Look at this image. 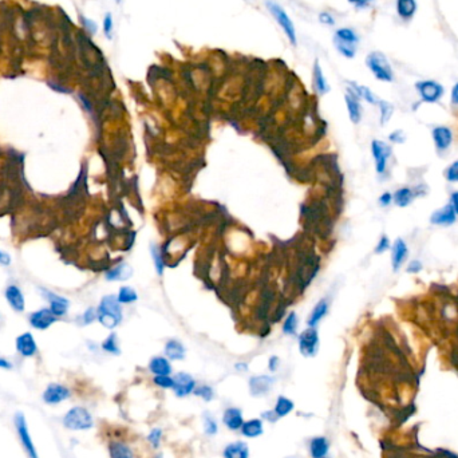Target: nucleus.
Returning <instances> with one entry per match:
<instances>
[{"label": "nucleus", "instance_id": "obj_31", "mask_svg": "<svg viewBox=\"0 0 458 458\" xmlns=\"http://www.w3.org/2000/svg\"><path fill=\"white\" fill-rule=\"evenodd\" d=\"M397 14L404 21H410L417 12V3L415 0H397Z\"/></svg>", "mask_w": 458, "mask_h": 458}, {"label": "nucleus", "instance_id": "obj_36", "mask_svg": "<svg viewBox=\"0 0 458 458\" xmlns=\"http://www.w3.org/2000/svg\"><path fill=\"white\" fill-rule=\"evenodd\" d=\"M150 253H152L153 263H154V268L157 269L158 275H162L163 269H165V262H163L162 254H161L160 247L154 243L150 244Z\"/></svg>", "mask_w": 458, "mask_h": 458}, {"label": "nucleus", "instance_id": "obj_56", "mask_svg": "<svg viewBox=\"0 0 458 458\" xmlns=\"http://www.w3.org/2000/svg\"><path fill=\"white\" fill-rule=\"evenodd\" d=\"M449 204L453 207V209H454V212L458 216V192H453L450 194V203Z\"/></svg>", "mask_w": 458, "mask_h": 458}, {"label": "nucleus", "instance_id": "obj_39", "mask_svg": "<svg viewBox=\"0 0 458 458\" xmlns=\"http://www.w3.org/2000/svg\"><path fill=\"white\" fill-rule=\"evenodd\" d=\"M204 431H205V434L207 435L217 434L218 431L217 421L214 419V417L211 414V413H205V414H204Z\"/></svg>", "mask_w": 458, "mask_h": 458}, {"label": "nucleus", "instance_id": "obj_44", "mask_svg": "<svg viewBox=\"0 0 458 458\" xmlns=\"http://www.w3.org/2000/svg\"><path fill=\"white\" fill-rule=\"evenodd\" d=\"M445 178L449 182H458V160L451 162L448 169L445 170Z\"/></svg>", "mask_w": 458, "mask_h": 458}, {"label": "nucleus", "instance_id": "obj_50", "mask_svg": "<svg viewBox=\"0 0 458 458\" xmlns=\"http://www.w3.org/2000/svg\"><path fill=\"white\" fill-rule=\"evenodd\" d=\"M319 22L322 24H326V26H334L335 24V19L329 12H320Z\"/></svg>", "mask_w": 458, "mask_h": 458}, {"label": "nucleus", "instance_id": "obj_17", "mask_svg": "<svg viewBox=\"0 0 458 458\" xmlns=\"http://www.w3.org/2000/svg\"><path fill=\"white\" fill-rule=\"evenodd\" d=\"M344 101L347 105V112L349 117L353 123H359L362 119V106H360V99L351 88L347 87L346 95H344Z\"/></svg>", "mask_w": 458, "mask_h": 458}, {"label": "nucleus", "instance_id": "obj_38", "mask_svg": "<svg viewBox=\"0 0 458 458\" xmlns=\"http://www.w3.org/2000/svg\"><path fill=\"white\" fill-rule=\"evenodd\" d=\"M378 106H379L380 113V125H386L390 121L391 116H393L394 106L387 101H379Z\"/></svg>", "mask_w": 458, "mask_h": 458}, {"label": "nucleus", "instance_id": "obj_59", "mask_svg": "<svg viewBox=\"0 0 458 458\" xmlns=\"http://www.w3.org/2000/svg\"><path fill=\"white\" fill-rule=\"evenodd\" d=\"M371 3H373V0H362V2H360V3L358 4V6H356V8H358V10H362V8H367V7H369V6H370Z\"/></svg>", "mask_w": 458, "mask_h": 458}, {"label": "nucleus", "instance_id": "obj_33", "mask_svg": "<svg viewBox=\"0 0 458 458\" xmlns=\"http://www.w3.org/2000/svg\"><path fill=\"white\" fill-rule=\"evenodd\" d=\"M110 458H134L132 448L123 442L114 441L109 446Z\"/></svg>", "mask_w": 458, "mask_h": 458}, {"label": "nucleus", "instance_id": "obj_60", "mask_svg": "<svg viewBox=\"0 0 458 458\" xmlns=\"http://www.w3.org/2000/svg\"><path fill=\"white\" fill-rule=\"evenodd\" d=\"M236 370L237 371H247L248 370V366H247V363H243V362H241V363H236Z\"/></svg>", "mask_w": 458, "mask_h": 458}, {"label": "nucleus", "instance_id": "obj_37", "mask_svg": "<svg viewBox=\"0 0 458 458\" xmlns=\"http://www.w3.org/2000/svg\"><path fill=\"white\" fill-rule=\"evenodd\" d=\"M298 315L296 313L288 314V316L285 318L284 323H283V333L285 335H295L296 331H298Z\"/></svg>", "mask_w": 458, "mask_h": 458}, {"label": "nucleus", "instance_id": "obj_6", "mask_svg": "<svg viewBox=\"0 0 458 458\" xmlns=\"http://www.w3.org/2000/svg\"><path fill=\"white\" fill-rule=\"evenodd\" d=\"M319 333L315 327H308L299 335V351L305 358H314L319 351Z\"/></svg>", "mask_w": 458, "mask_h": 458}, {"label": "nucleus", "instance_id": "obj_43", "mask_svg": "<svg viewBox=\"0 0 458 458\" xmlns=\"http://www.w3.org/2000/svg\"><path fill=\"white\" fill-rule=\"evenodd\" d=\"M153 382H154L156 386H158L160 389H165V390L173 389L174 384L173 378L170 377V375H157V377H154Z\"/></svg>", "mask_w": 458, "mask_h": 458}, {"label": "nucleus", "instance_id": "obj_42", "mask_svg": "<svg viewBox=\"0 0 458 458\" xmlns=\"http://www.w3.org/2000/svg\"><path fill=\"white\" fill-rule=\"evenodd\" d=\"M162 433H163L162 429L154 428V429H152L149 434H148L146 439H148V442L152 445L153 449L160 448L161 442H162Z\"/></svg>", "mask_w": 458, "mask_h": 458}, {"label": "nucleus", "instance_id": "obj_20", "mask_svg": "<svg viewBox=\"0 0 458 458\" xmlns=\"http://www.w3.org/2000/svg\"><path fill=\"white\" fill-rule=\"evenodd\" d=\"M16 350L17 353L21 355L26 356V358H30V356H34L36 353L38 346L36 342H35L34 336L31 333H24L22 335H19L16 338Z\"/></svg>", "mask_w": 458, "mask_h": 458}, {"label": "nucleus", "instance_id": "obj_40", "mask_svg": "<svg viewBox=\"0 0 458 458\" xmlns=\"http://www.w3.org/2000/svg\"><path fill=\"white\" fill-rule=\"evenodd\" d=\"M102 349L105 350L106 353H110V354H114V355H118L121 351H119V346H118V339H117V335L116 334H112L103 340L102 343Z\"/></svg>", "mask_w": 458, "mask_h": 458}, {"label": "nucleus", "instance_id": "obj_30", "mask_svg": "<svg viewBox=\"0 0 458 458\" xmlns=\"http://www.w3.org/2000/svg\"><path fill=\"white\" fill-rule=\"evenodd\" d=\"M163 351H165V356L169 360H182L185 358V354H187V350H185L182 343L177 339L168 340Z\"/></svg>", "mask_w": 458, "mask_h": 458}, {"label": "nucleus", "instance_id": "obj_24", "mask_svg": "<svg viewBox=\"0 0 458 458\" xmlns=\"http://www.w3.org/2000/svg\"><path fill=\"white\" fill-rule=\"evenodd\" d=\"M149 371L157 375H170L172 374V364L167 356H154L149 362Z\"/></svg>", "mask_w": 458, "mask_h": 458}, {"label": "nucleus", "instance_id": "obj_12", "mask_svg": "<svg viewBox=\"0 0 458 458\" xmlns=\"http://www.w3.org/2000/svg\"><path fill=\"white\" fill-rule=\"evenodd\" d=\"M70 395H71V393L66 386L59 383H51L46 387L42 398L47 405H58L63 400L68 399Z\"/></svg>", "mask_w": 458, "mask_h": 458}, {"label": "nucleus", "instance_id": "obj_26", "mask_svg": "<svg viewBox=\"0 0 458 458\" xmlns=\"http://www.w3.org/2000/svg\"><path fill=\"white\" fill-rule=\"evenodd\" d=\"M415 197L417 194H415L414 188L404 187L395 190V193L393 194V203L399 208H406L414 201Z\"/></svg>", "mask_w": 458, "mask_h": 458}, {"label": "nucleus", "instance_id": "obj_48", "mask_svg": "<svg viewBox=\"0 0 458 458\" xmlns=\"http://www.w3.org/2000/svg\"><path fill=\"white\" fill-rule=\"evenodd\" d=\"M422 268H424V265L419 260H411L406 267V271L409 273H418V272H421Z\"/></svg>", "mask_w": 458, "mask_h": 458}, {"label": "nucleus", "instance_id": "obj_46", "mask_svg": "<svg viewBox=\"0 0 458 458\" xmlns=\"http://www.w3.org/2000/svg\"><path fill=\"white\" fill-rule=\"evenodd\" d=\"M390 248H391L390 239L387 237L386 234H383V236H380V239L378 240V244H377V247H375V253L377 254L383 253V252L389 251Z\"/></svg>", "mask_w": 458, "mask_h": 458}, {"label": "nucleus", "instance_id": "obj_29", "mask_svg": "<svg viewBox=\"0 0 458 458\" xmlns=\"http://www.w3.org/2000/svg\"><path fill=\"white\" fill-rule=\"evenodd\" d=\"M328 307L329 304L327 299H322V300H319V302L316 303L315 307H314L313 311H311V314H309L308 320H307L308 327L318 326L320 320H322L323 318L327 315V313H328Z\"/></svg>", "mask_w": 458, "mask_h": 458}, {"label": "nucleus", "instance_id": "obj_3", "mask_svg": "<svg viewBox=\"0 0 458 458\" xmlns=\"http://www.w3.org/2000/svg\"><path fill=\"white\" fill-rule=\"evenodd\" d=\"M366 66L369 67L373 75L378 81L382 82H393L394 81V71L391 67L389 59L384 57L382 52L373 51L367 55Z\"/></svg>", "mask_w": 458, "mask_h": 458}, {"label": "nucleus", "instance_id": "obj_52", "mask_svg": "<svg viewBox=\"0 0 458 458\" xmlns=\"http://www.w3.org/2000/svg\"><path fill=\"white\" fill-rule=\"evenodd\" d=\"M82 23H83L85 28L88 31V32H90V34H97V30H98V27H97V24H95L91 19L82 17Z\"/></svg>", "mask_w": 458, "mask_h": 458}, {"label": "nucleus", "instance_id": "obj_41", "mask_svg": "<svg viewBox=\"0 0 458 458\" xmlns=\"http://www.w3.org/2000/svg\"><path fill=\"white\" fill-rule=\"evenodd\" d=\"M193 394L197 395V397L203 398L205 402H211L214 398L213 389L211 386H208V384H198V386H196Z\"/></svg>", "mask_w": 458, "mask_h": 458}, {"label": "nucleus", "instance_id": "obj_35", "mask_svg": "<svg viewBox=\"0 0 458 458\" xmlns=\"http://www.w3.org/2000/svg\"><path fill=\"white\" fill-rule=\"evenodd\" d=\"M117 299H118V302L121 304H130V303L136 302L137 299H138V295H137V291L132 287H121L118 291V295H117Z\"/></svg>", "mask_w": 458, "mask_h": 458}, {"label": "nucleus", "instance_id": "obj_34", "mask_svg": "<svg viewBox=\"0 0 458 458\" xmlns=\"http://www.w3.org/2000/svg\"><path fill=\"white\" fill-rule=\"evenodd\" d=\"M294 407H295V404H294V402H292L289 398L280 395V397L276 399V404H275V407H273V410H275L276 414L279 415V418H283V417H285V415H288L289 413L294 410Z\"/></svg>", "mask_w": 458, "mask_h": 458}, {"label": "nucleus", "instance_id": "obj_32", "mask_svg": "<svg viewBox=\"0 0 458 458\" xmlns=\"http://www.w3.org/2000/svg\"><path fill=\"white\" fill-rule=\"evenodd\" d=\"M347 87L351 88V90L359 97V99H364V101L371 103V105H378V103H379L380 99L371 91L370 88L366 87V86L358 85L355 82H349V86H347Z\"/></svg>", "mask_w": 458, "mask_h": 458}, {"label": "nucleus", "instance_id": "obj_13", "mask_svg": "<svg viewBox=\"0 0 458 458\" xmlns=\"http://www.w3.org/2000/svg\"><path fill=\"white\" fill-rule=\"evenodd\" d=\"M455 221H457V213H455L450 204L444 205L442 208L433 212V214L430 216L431 224L438 225V227H450V225L454 224Z\"/></svg>", "mask_w": 458, "mask_h": 458}, {"label": "nucleus", "instance_id": "obj_51", "mask_svg": "<svg viewBox=\"0 0 458 458\" xmlns=\"http://www.w3.org/2000/svg\"><path fill=\"white\" fill-rule=\"evenodd\" d=\"M95 319H98V314H97V309H95V308H88L87 311H86V313H85V315H83V322H85L86 324H88V323L94 322Z\"/></svg>", "mask_w": 458, "mask_h": 458}, {"label": "nucleus", "instance_id": "obj_18", "mask_svg": "<svg viewBox=\"0 0 458 458\" xmlns=\"http://www.w3.org/2000/svg\"><path fill=\"white\" fill-rule=\"evenodd\" d=\"M223 424L225 428L229 429L231 431L240 430L243 424H244V415L243 410L239 407H228L225 409L224 414H223Z\"/></svg>", "mask_w": 458, "mask_h": 458}, {"label": "nucleus", "instance_id": "obj_53", "mask_svg": "<svg viewBox=\"0 0 458 458\" xmlns=\"http://www.w3.org/2000/svg\"><path fill=\"white\" fill-rule=\"evenodd\" d=\"M393 203V194L390 192H384V193L380 194L379 197V205L380 207H389L390 204Z\"/></svg>", "mask_w": 458, "mask_h": 458}, {"label": "nucleus", "instance_id": "obj_4", "mask_svg": "<svg viewBox=\"0 0 458 458\" xmlns=\"http://www.w3.org/2000/svg\"><path fill=\"white\" fill-rule=\"evenodd\" d=\"M265 6H267V10L269 11V14L275 17V21L278 22V24L282 27V30L284 31L285 36L288 38L289 43L296 46L298 44V38H296V30L295 24L291 21L289 15L287 14V11L280 6L279 3L273 2V0H267L265 2Z\"/></svg>", "mask_w": 458, "mask_h": 458}, {"label": "nucleus", "instance_id": "obj_19", "mask_svg": "<svg viewBox=\"0 0 458 458\" xmlns=\"http://www.w3.org/2000/svg\"><path fill=\"white\" fill-rule=\"evenodd\" d=\"M43 292H44L43 296L47 299L48 303H50V309L54 313V315L57 316V318L66 315L68 307H70V302H68L67 299L63 298V296L57 295L54 292L46 291V289H43Z\"/></svg>", "mask_w": 458, "mask_h": 458}, {"label": "nucleus", "instance_id": "obj_23", "mask_svg": "<svg viewBox=\"0 0 458 458\" xmlns=\"http://www.w3.org/2000/svg\"><path fill=\"white\" fill-rule=\"evenodd\" d=\"M309 454L313 458H323L327 457V453L329 450V442L326 437L318 435L314 437L308 445Z\"/></svg>", "mask_w": 458, "mask_h": 458}, {"label": "nucleus", "instance_id": "obj_14", "mask_svg": "<svg viewBox=\"0 0 458 458\" xmlns=\"http://www.w3.org/2000/svg\"><path fill=\"white\" fill-rule=\"evenodd\" d=\"M409 256V248L405 243L404 239H397L391 245V267L394 272H398L404 264L406 263V259Z\"/></svg>", "mask_w": 458, "mask_h": 458}, {"label": "nucleus", "instance_id": "obj_62", "mask_svg": "<svg viewBox=\"0 0 458 458\" xmlns=\"http://www.w3.org/2000/svg\"><path fill=\"white\" fill-rule=\"evenodd\" d=\"M323 458H328V457H323Z\"/></svg>", "mask_w": 458, "mask_h": 458}, {"label": "nucleus", "instance_id": "obj_9", "mask_svg": "<svg viewBox=\"0 0 458 458\" xmlns=\"http://www.w3.org/2000/svg\"><path fill=\"white\" fill-rule=\"evenodd\" d=\"M371 153H373L374 161H375V170L378 174H383L387 169V162L391 157L390 145L384 143L383 141L374 139L371 142Z\"/></svg>", "mask_w": 458, "mask_h": 458}, {"label": "nucleus", "instance_id": "obj_22", "mask_svg": "<svg viewBox=\"0 0 458 458\" xmlns=\"http://www.w3.org/2000/svg\"><path fill=\"white\" fill-rule=\"evenodd\" d=\"M224 458H249V446L244 441H234L228 444L223 450Z\"/></svg>", "mask_w": 458, "mask_h": 458}, {"label": "nucleus", "instance_id": "obj_55", "mask_svg": "<svg viewBox=\"0 0 458 458\" xmlns=\"http://www.w3.org/2000/svg\"><path fill=\"white\" fill-rule=\"evenodd\" d=\"M10 264H11V256L7 253V252H4L0 249V265L7 267V265Z\"/></svg>", "mask_w": 458, "mask_h": 458}, {"label": "nucleus", "instance_id": "obj_1", "mask_svg": "<svg viewBox=\"0 0 458 458\" xmlns=\"http://www.w3.org/2000/svg\"><path fill=\"white\" fill-rule=\"evenodd\" d=\"M98 320L102 326L113 329L122 322V308L117 296L107 295L102 299L97 309Z\"/></svg>", "mask_w": 458, "mask_h": 458}, {"label": "nucleus", "instance_id": "obj_10", "mask_svg": "<svg viewBox=\"0 0 458 458\" xmlns=\"http://www.w3.org/2000/svg\"><path fill=\"white\" fill-rule=\"evenodd\" d=\"M174 384L172 390L174 391L176 397L178 398H185L190 394H193L194 389H196L197 383L194 378L188 373H177L173 378Z\"/></svg>", "mask_w": 458, "mask_h": 458}, {"label": "nucleus", "instance_id": "obj_15", "mask_svg": "<svg viewBox=\"0 0 458 458\" xmlns=\"http://www.w3.org/2000/svg\"><path fill=\"white\" fill-rule=\"evenodd\" d=\"M431 137L434 141L435 149L441 153L448 150L453 142V133L448 126H435L431 132Z\"/></svg>", "mask_w": 458, "mask_h": 458}, {"label": "nucleus", "instance_id": "obj_49", "mask_svg": "<svg viewBox=\"0 0 458 458\" xmlns=\"http://www.w3.org/2000/svg\"><path fill=\"white\" fill-rule=\"evenodd\" d=\"M262 419H265V421L271 422V424H275V422H278L280 418H279V415L276 414L275 410H265L262 413Z\"/></svg>", "mask_w": 458, "mask_h": 458}, {"label": "nucleus", "instance_id": "obj_58", "mask_svg": "<svg viewBox=\"0 0 458 458\" xmlns=\"http://www.w3.org/2000/svg\"><path fill=\"white\" fill-rule=\"evenodd\" d=\"M0 369H4V370H11L12 369V363L10 360L4 359V358H0Z\"/></svg>", "mask_w": 458, "mask_h": 458}, {"label": "nucleus", "instance_id": "obj_11", "mask_svg": "<svg viewBox=\"0 0 458 458\" xmlns=\"http://www.w3.org/2000/svg\"><path fill=\"white\" fill-rule=\"evenodd\" d=\"M275 382L271 375H254L249 379V393L252 397H264L272 390Z\"/></svg>", "mask_w": 458, "mask_h": 458}, {"label": "nucleus", "instance_id": "obj_25", "mask_svg": "<svg viewBox=\"0 0 458 458\" xmlns=\"http://www.w3.org/2000/svg\"><path fill=\"white\" fill-rule=\"evenodd\" d=\"M133 276V268L130 267L127 263H122V264H118L117 267L112 268L110 271L106 272V280L109 282H123V280H127Z\"/></svg>", "mask_w": 458, "mask_h": 458}, {"label": "nucleus", "instance_id": "obj_7", "mask_svg": "<svg viewBox=\"0 0 458 458\" xmlns=\"http://www.w3.org/2000/svg\"><path fill=\"white\" fill-rule=\"evenodd\" d=\"M415 88H417L418 94L421 97V99L426 103H435L439 99L444 97L445 88L441 83H438L435 81H419L415 83Z\"/></svg>", "mask_w": 458, "mask_h": 458}, {"label": "nucleus", "instance_id": "obj_45", "mask_svg": "<svg viewBox=\"0 0 458 458\" xmlns=\"http://www.w3.org/2000/svg\"><path fill=\"white\" fill-rule=\"evenodd\" d=\"M113 28H114V23H113V15L110 12L105 15L103 17V32H105V36L107 39H112L113 38Z\"/></svg>", "mask_w": 458, "mask_h": 458}, {"label": "nucleus", "instance_id": "obj_21", "mask_svg": "<svg viewBox=\"0 0 458 458\" xmlns=\"http://www.w3.org/2000/svg\"><path fill=\"white\" fill-rule=\"evenodd\" d=\"M6 299H7L8 304L15 309L16 313H23L24 307H26V300H24L23 292L19 287L11 284L6 288Z\"/></svg>", "mask_w": 458, "mask_h": 458}, {"label": "nucleus", "instance_id": "obj_57", "mask_svg": "<svg viewBox=\"0 0 458 458\" xmlns=\"http://www.w3.org/2000/svg\"><path fill=\"white\" fill-rule=\"evenodd\" d=\"M450 99H451V103H453V105L458 106V83H455V85L453 86V88H451Z\"/></svg>", "mask_w": 458, "mask_h": 458}, {"label": "nucleus", "instance_id": "obj_28", "mask_svg": "<svg viewBox=\"0 0 458 458\" xmlns=\"http://www.w3.org/2000/svg\"><path fill=\"white\" fill-rule=\"evenodd\" d=\"M241 434L247 438H258L260 435H263L264 433V425H263V419H259V418H253V419H249V421H244L243 426L240 429Z\"/></svg>", "mask_w": 458, "mask_h": 458}, {"label": "nucleus", "instance_id": "obj_27", "mask_svg": "<svg viewBox=\"0 0 458 458\" xmlns=\"http://www.w3.org/2000/svg\"><path fill=\"white\" fill-rule=\"evenodd\" d=\"M313 83L315 91L319 95H324L329 91L328 82H327L326 77L323 74V70L320 67L319 61H315V65H314V72H313Z\"/></svg>", "mask_w": 458, "mask_h": 458}, {"label": "nucleus", "instance_id": "obj_16", "mask_svg": "<svg viewBox=\"0 0 458 458\" xmlns=\"http://www.w3.org/2000/svg\"><path fill=\"white\" fill-rule=\"evenodd\" d=\"M55 322H57V316L50 308L38 309L30 315L31 326L36 329H47Z\"/></svg>", "mask_w": 458, "mask_h": 458}, {"label": "nucleus", "instance_id": "obj_8", "mask_svg": "<svg viewBox=\"0 0 458 458\" xmlns=\"http://www.w3.org/2000/svg\"><path fill=\"white\" fill-rule=\"evenodd\" d=\"M15 428H16L17 435H19V439H21L22 446H23V449L26 450V453H27L28 457L39 458L36 449H35L34 442H32V439H31L27 422H26V418H24L23 413H16V415H15Z\"/></svg>", "mask_w": 458, "mask_h": 458}, {"label": "nucleus", "instance_id": "obj_5", "mask_svg": "<svg viewBox=\"0 0 458 458\" xmlns=\"http://www.w3.org/2000/svg\"><path fill=\"white\" fill-rule=\"evenodd\" d=\"M63 425L68 430H88L94 426V419L87 409L75 406L66 413V415L63 417Z\"/></svg>", "mask_w": 458, "mask_h": 458}, {"label": "nucleus", "instance_id": "obj_61", "mask_svg": "<svg viewBox=\"0 0 458 458\" xmlns=\"http://www.w3.org/2000/svg\"><path fill=\"white\" fill-rule=\"evenodd\" d=\"M360 2H362V0H349V3H351V4H354V6H358V4L360 3Z\"/></svg>", "mask_w": 458, "mask_h": 458}, {"label": "nucleus", "instance_id": "obj_47", "mask_svg": "<svg viewBox=\"0 0 458 458\" xmlns=\"http://www.w3.org/2000/svg\"><path fill=\"white\" fill-rule=\"evenodd\" d=\"M405 139H406V136L402 130H395L389 136V141L393 143H404Z\"/></svg>", "mask_w": 458, "mask_h": 458}, {"label": "nucleus", "instance_id": "obj_2", "mask_svg": "<svg viewBox=\"0 0 458 458\" xmlns=\"http://www.w3.org/2000/svg\"><path fill=\"white\" fill-rule=\"evenodd\" d=\"M334 46L344 58H354L356 54V48L359 43V36L353 28L342 27L338 28L334 34Z\"/></svg>", "mask_w": 458, "mask_h": 458}, {"label": "nucleus", "instance_id": "obj_54", "mask_svg": "<svg viewBox=\"0 0 458 458\" xmlns=\"http://www.w3.org/2000/svg\"><path fill=\"white\" fill-rule=\"evenodd\" d=\"M279 366H280V359H279V356H276V355L271 356L268 360L269 371H271V373H276L279 369Z\"/></svg>", "mask_w": 458, "mask_h": 458}]
</instances>
